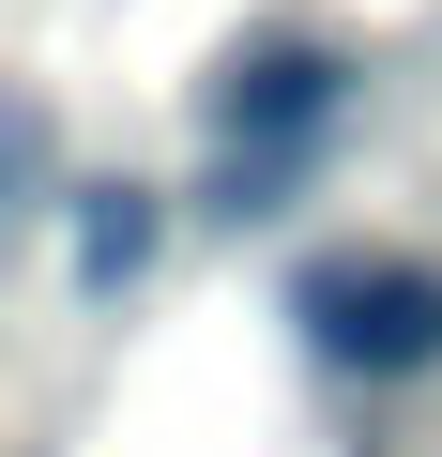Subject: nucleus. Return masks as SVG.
<instances>
[{"label":"nucleus","mask_w":442,"mask_h":457,"mask_svg":"<svg viewBox=\"0 0 442 457\" xmlns=\"http://www.w3.org/2000/svg\"><path fill=\"white\" fill-rule=\"evenodd\" d=\"M31 153H46L31 122H0V213H16V183H31Z\"/></svg>","instance_id":"20e7f679"},{"label":"nucleus","mask_w":442,"mask_h":457,"mask_svg":"<svg viewBox=\"0 0 442 457\" xmlns=\"http://www.w3.org/2000/svg\"><path fill=\"white\" fill-rule=\"evenodd\" d=\"M138 260H153V183H92V198H77V290L122 305Z\"/></svg>","instance_id":"7ed1b4c3"},{"label":"nucleus","mask_w":442,"mask_h":457,"mask_svg":"<svg viewBox=\"0 0 442 457\" xmlns=\"http://www.w3.org/2000/svg\"><path fill=\"white\" fill-rule=\"evenodd\" d=\"M336 107H351V62L305 46V31H290V46H245L229 77H213V137H229V168H290Z\"/></svg>","instance_id":"f03ea898"},{"label":"nucleus","mask_w":442,"mask_h":457,"mask_svg":"<svg viewBox=\"0 0 442 457\" xmlns=\"http://www.w3.org/2000/svg\"><path fill=\"white\" fill-rule=\"evenodd\" d=\"M290 320H305L321 366H366V381L442 366V275L427 260H305L290 275Z\"/></svg>","instance_id":"f257e3e1"}]
</instances>
